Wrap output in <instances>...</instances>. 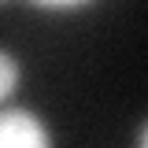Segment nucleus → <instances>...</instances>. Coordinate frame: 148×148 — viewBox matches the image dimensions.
Masks as SVG:
<instances>
[{
  "label": "nucleus",
  "mask_w": 148,
  "mask_h": 148,
  "mask_svg": "<svg viewBox=\"0 0 148 148\" xmlns=\"http://www.w3.org/2000/svg\"><path fill=\"white\" fill-rule=\"evenodd\" d=\"M0 148H56L48 122L30 108L0 111Z\"/></svg>",
  "instance_id": "1"
},
{
  "label": "nucleus",
  "mask_w": 148,
  "mask_h": 148,
  "mask_svg": "<svg viewBox=\"0 0 148 148\" xmlns=\"http://www.w3.org/2000/svg\"><path fill=\"white\" fill-rule=\"evenodd\" d=\"M18 85H22V63L15 52L0 48V108L18 92Z\"/></svg>",
  "instance_id": "2"
},
{
  "label": "nucleus",
  "mask_w": 148,
  "mask_h": 148,
  "mask_svg": "<svg viewBox=\"0 0 148 148\" xmlns=\"http://www.w3.org/2000/svg\"><path fill=\"white\" fill-rule=\"evenodd\" d=\"M133 148H148V126H145V122L137 126V137H133Z\"/></svg>",
  "instance_id": "3"
}]
</instances>
